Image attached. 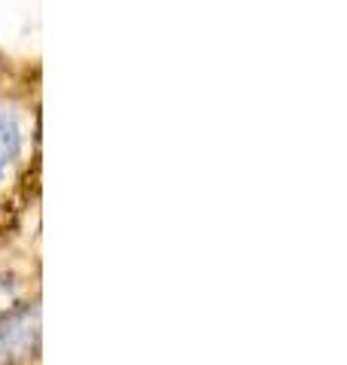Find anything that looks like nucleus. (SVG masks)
Instances as JSON below:
<instances>
[{"label":"nucleus","mask_w":347,"mask_h":365,"mask_svg":"<svg viewBox=\"0 0 347 365\" xmlns=\"http://www.w3.org/2000/svg\"><path fill=\"white\" fill-rule=\"evenodd\" d=\"M19 150V131H16V125L9 122L6 116H0V170L6 168V162L16 155Z\"/></svg>","instance_id":"1"}]
</instances>
